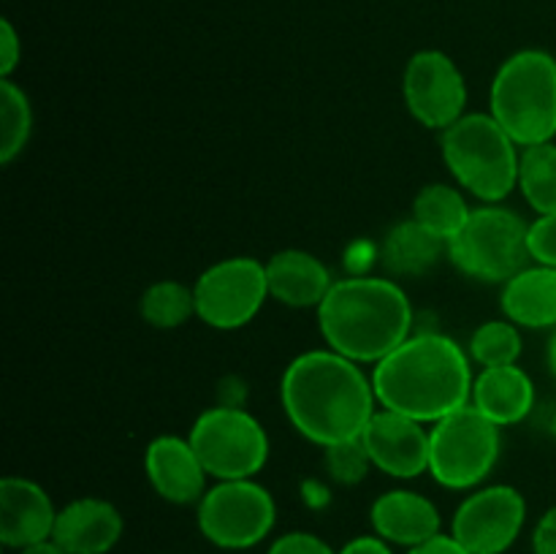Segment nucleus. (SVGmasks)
<instances>
[{
  "label": "nucleus",
  "instance_id": "f257e3e1",
  "mask_svg": "<svg viewBox=\"0 0 556 554\" xmlns=\"http://www.w3.org/2000/svg\"><path fill=\"white\" fill-rule=\"evenodd\" d=\"M280 400L293 429L320 449L362 438L378 413L372 375L331 348L299 353L288 364Z\"/></svg>",
  "mask_w": 556,
  "mask_h": 554
},
{
  "label": "nucleus",
  "instance_id": "f03ea898",
  "mask_svg": "<svg viewBox=\"0 0 556 554\" xmlns=\"http://www.w3.org/2000/svg\"><path fill=\"white\" fill-rule=\"evenodd\" d=\"M470 353L438 331L410 335L372 369L378 405L421 424H434L470 405Z\"/></svg>",
  "mask_w": 556,
  "mask_h": 554
},
{
  "label": "nucleus",
  "instance_id": "7ed1b4c3",
  "mask_svg": "<svg viewBox=\"0 0 556 554\" xmlns=\"http://www.w3.org/2000/svg\"><path fill=\"white\" fill-rule=\"evenodd\" d=\"M318 329L331 351L358 364H378L413 335V304L389 277L334 280L318 307Z\"/></svg>",
  "mask_w": 556,
  "mask_h": 554
},
{
  "label": "nucleus",
  "instance_id": "20e7f679",
  "mask_svg": "<svg viewBox=\"0 0 556 554\" xmlns=\"http://www.w3.org/2000/svg\"><path fill=\"white\" fill-rule=\"evenodd\" d=\"M489 114L519 147L556 136V58L546 49L510 54L492 79Z\"/></svg>",
  "mask_w": 556,
  "mask_h": 554
},
{
  "label": "nucleus",
  "instance_id": "39448f33",
  "mask_svg": "<svg viewBox=\"0 0 556 554\" xmlns=\"http://www.w3.org/2000/svg\"><path fill=\"white\" fill-rule=\"evenodd\" d=\"M443 161L456 185L486 204H500L519 188L521 147L492 114L472 112L443 130Z\"/></svg>",
  "mask_w": 556,
  "mask_h": 554
},
{
  "label": "nucleus",
  "instance_id": "423d86ee",
  "mask_svg": "<svg viewBox=\"0 0 556 554\" xmlns=\"http://www.w3.org/2000/svg\"><path fill=\"white\" fill-rule=\"evenodd\" d=\"M445 255L462 275L505 286L532 261L530 223L500 204L478 206L465 228L451 239Z\"/></svg>",
  "mask_w": 556,
  "mask_h": 554
},
{
  "label": "nucleus",
  "instance_id": "0eeeda50",
  "mask_svg": "<svg viewBox=\"0 0 556 554\" xmlns=\"http://www.w3.org/2000/svg\"><path fill=\"white\" fill-rule=\"evenodd\" d=\"M500 427L478 407L448 413L429 429V476L445 489H478L500 459Z\"/></svg>",
  "mask_w": 556,
  "mask_h": 554
},
{
  "label": "nucleus",
  "instance_id": "6e6552de",
  "mask_svg": "<svg viewBox=\"0 0 556 554\" xmlns=\"http://www.w3.org/2000/svg\"><path fill=\"white\" fill-rule=\"evenodd\" d=\"M201 465L217 481L255 478L269 459V435L253 413L233 405L206 407L190 427Z\"/></svg>",
  "mask_w": 556,
  "mask_h": 554
},
{
  "label": "nucleus",
  "instance_id": "1a4fd4ad",
  "mask_svg": "<svg viewBox=\"0 0 556 554\" xmlns=\"http://www.w3.org/2000/svg\"><path fill=\"white\" fill-rule=\"evenodd\" d=\"M195 521L212 546L244 552L275 530L277 505L269 489L255 478L217 481L195 505Z\"/></svg>",
  "mask_w": 556,
  "mask_h": 554
},
{
  "label": "nucleus",
  "instance_id": "9d476101",
  "mask_svg": "<svg viewBox=\"0 0 556 554\" xmlns=\"http://www.w3.org/2000/svg\"><path fill=\"white\" fill-rule=\"evenodd\" d=\"M195 318L220 331L248 326L269 299L266 264L250 255H231L206 266L193 286Z\"/></svg>",
  "mask_w": 556,
  "mask_h": 554
},
{
  "label": "nucleus",
  "instance_id": "9b49d317",
  "mask_svg": "<svg viewBox=\"0 0 556 554\" xmlns=\"http://www.w3.org/2000/svg\"><path fill=\"white\" fill-rule=\"evenodd\" d=\"M527 525V500L510 483L467 494L451 519V536L470 554H505Z\"/></svg>",
  "mask_w": 556,
  "mask_h": 554
},
{
  "label": "nucleus",
  "instance_id": "f8f14e48",
  "mask_svg": "<svg viewBox=\"0 0 556 554\" xmlns=\"http://www.w3.org/2000/svg\"><path fill=\"white\" fill-rule=\"evenodd\" d=\"M405 106L424 128L445 130L465 117L467 81L456 60L440 49L413 54L402 74Z\"/></svg>",
  "mask_w": 556,
  "mask_h": 554
},
{
  "label": "nucleus",
  "instance_id": "ddd939ff",
  "mask_svg": "<svg viewBox=\"0 0 556 554\" xmlns=\"http://www.w3.org/2000/svg\"><path fill=\"white\" fill-rule=\"evenodd\" d=\"M372 467L391 478H418L429 473V429L410 416L378 407L362 432Z\"/></svg>",
  "mask_w": 556,
  "mask_h": 554
},
{
  "label": "nucleus",
  "instance_id": "4468645a",
  "mask_svg": "<svg viewBox=\"0 0 556 554\" xmlns=\"http://www.w3.org/2000/svg\"><path fill=\"white\" fill-rule=\"evenodd\" d=\"M144 473L161 500L172 505H199L206 494V467L193 443L177 435H161L144 451Z\"/></svg>",
  "mask_w": 556,
  "mask_h": 554
},
{
  "label": "nucleus",
  "instance_id": "2eb2a0df",
  "mask_svg": "<svg viewBox=\"0 0 556 554\" xmlns=\"http://www.w3.org/2000/svg\"><path fill=\"white\" fill-rule=\"evenodd\" d=\"M58 511L41 483L22 476H5L0 481V541L16 552L49 541Z\"/></svg>",
  "mask_w": 556,
  "mask_h": 554
},
{
  "label": "nucleus",
  "instance_id": "dca6fc26",
  "mask_svg": "<svg viewBox=\"0 0 556 554\" xmlns=\"http://www.w3.org/2000/svg\"><path fill=\"white\" fill-rule=\"evenodd\" d=\"M125 532V519L103 498H76L58 511L52 541L68 554H109Z\"/></svg>",
  "mask_w": 556,
  "mask_h": 554
},
{
  "label": "nucleus",
  "instance_id": "f3484780",
  "mask_svg": "<svg viewBox=\"0 0 556 554\" xmlns=\"http://www.w3.org/2000/svg\"><path fill=\"white\" fill-rule=\"evenodd\" d=\"M369 521H372L375 536L389 541L391 546H421L440 536V508L421 492L413 489H391L375 498L369 508Z\"/></svg>",
  "mask_w": 556,
  "mask_h": 554
},
{
  "label": "nucleus",
  "instance_id": "a211bd4d",
  "mask_svg": "<svg viewBox=\"0 0 556 554\" xmlns=\"http://www.w3.org/2000/svg\"><path fill=\"white\" fill-rule=\"evenodd\" d=\"M266 282H269V297L286 307L318 310L334 286V277L318 255L288 248L266 261Z\"/></svg>",
  "mask_w": 556,
  "mask_h": 554
},
{
  "label": "nucleus",
  "instance_id": "6ab92c4d",
  "mask_svg": "<svg viewBox=\"0 0 556 554\" xmlns=\"http://www.w3.org/2000/svg\"><path fill=\"white\" fill-rule=\"evenodd\" d=\"M470 405L500 429L525 421L535 407V383L519 364L486 367L472 380Z\"/></svg>",
  "mask_w": 556,
  "mask_h": 554
},
{
  "label": "nucleus",
  "instance_id": "aec40b11",
  "mask_svg": "<svg viewBox=\"0 0 556 554\" xmlns=\"http://www.w3.org/2000/svg\"><path fill=\"white\" fill-rule=\"evenodd\" d=\"M500 307L519 329H556V269L532 264L503 286Z\"/></svg>",
  "mask_w": 556,
  "mask_h": 554
},
{
  "label": "nucleus",
  "instance_id": "412c9836",
  "mask_svg": "<svg viewBox=\"0 0 556 554\" xmlns=\"http://www.w3.org/2000/svg\"><path fill=\"white\" fill-rule=\"evenodd\" d=\"M448 244L432 231L421 226L418 221H402L386 234L383 244H380V264L386 272L400 277H421L432 269L445 255Z\"/></svg>",
  "mask_w": 556,
  "mask_h": 554
},
{
  "label": "nucleus",
  "instance_id": "4be33fe9",
  "mask_svg": "<svg viewBox=\"0 0 556 554\" xmlns=\"http://www.w3.org/2000/svg\"><path fill=\"white\" fill-rule=\"evenodd\" d=\"M470 215L472 210L467 206L465 196H462L454 185H424V188L418 190L416 199H413V221L421 223L427 231H432L434 237L443 239L445 244L465 228Z\"/></svg>",
  "mask_w": 556,
  "mask_h": 554
},
{
  "label": "nucleus",
  "instance_id": "5701e85b",
  "mask_svg": "<svg viewBox=\"0 0 556 554\" xmlns=\"http://www.w3.org/2000/svg\"><path fill=\"white\" fill-rule=\"evenodd\" d=\"M519 190L527 204L538 215H552L556 212V144L521 147L519 158Z\"/></svg>",
  "mask_w": 556,
  "mask_h": 554
},
{
  "label": "nucleus",
  "instance_id": "b1692460",
  "mask_svg": "<svg viewBox=\"0 0 556 554\" xmlns=\"http://www.w3.org/2000/svg\"><path fill=\"white\" fill-rule=\"evenodd\" d=\"M139 313L155 329H179L195 315V293L179 280H157L139 299Z\"/></svg>",
  "mask_w": 556,
  "mask_h": 554
},
{
  "label": "nucleus",
  "instance_id": "393cba45",
  "mask_svg": "<svg viewBox=\"0 0 556 554\" xmlns=\"http://www.w3.org/2000/svg\"><path fill=\"white\" fill-rule=\"evenodd\" d=\"M33 134V106L16 81L0 79V163L22 155Z\"/></svg>",
  "mask_w": 556,
  "mask_h": 554
},
{
  "label": "nucleus",
  "instance_id": "a878e982",
  "mask_svg": "<svg viewBox=\"0 0 556 554\" xmlns=\"http://www.w3.org/2000/svg\"><path fill=\"white\" fill-rule=\"evenodd\" d=\"M521 351H525L521 329L508 318L486 320L470 337V358L481 364V369L516 364Z\"/></svg>",
  "mask_w": 556,
  "mask_h": 554
},
{
  "label": "nucleus",
  "instance_id": "bb28decb",
  "mask_svg": "<svg viewBox=\"0 0 556 554\" xmlns=\"http://www.w3.org/2000/svg\"><path fill=\"white\" fill-rule=\"evenodd\" d=\"M326 456V473L334 478L342 487H356L367 478L369 467H372V459H369L367 449H364L362 438L348 440V443H337L324 449Z\"/></svg>",
  "mask_w": 556,
  "mask_h": 554
},
{
  "label": "nucleus",
  "instance_id": "cd10ccee",
  "mask_svg": "<svg viewBox=\"0 0 556 554\" xmlns=\"http://www.w3.org/2000/svg\"><path fill=\"white\" fill-rule=\"evenodd\" d=\"M530 255L535 264L556 269V212L538 215L530 223Z\"/></svg>",
  "mask_w": 556,
  "mask_h": 554
},
{
  "label": "nucleus",
  "instance_id": "c85d7f7f",
  "mask_svg": "<svg viewBox=\"0 0 556 554\" xmlns=\"http://www.w3.org/2000/svg\"><path fill=\"white\" fill-rule=\"evenodd\" d=\"M266 554H337V552L324 541V538L313 536V532L293 530L277 538Z\"/></svg>",
  "mask_w": 556,
  "mask_h": 554
},
{
  "label": "nucleus",
  "instance_id": "c756f323",
  "mask_svg": "<svg viewBox=\"0 0 556 554\" xmlns=\"http://www.w3.org/2000/svg\"><path fill=\"white\" fill-rule=\"evenodd\" d=\"M22 60V41L9 20L0 22V79H11Z\"/></svg>",
  "mask_w": 556,
  "mask_h": 554
},
{
  "label": "nucleus",
  "instance_id": "7c9ffc66",
  "mask_svg": "<svg viewBox=\"0 0 556 554\" xmlns=\"http://www.w3.org/2000/svg\"><path fill=\"white\" fill-rule=\"evenodd\" d=\"M532 554H556V505L538 519L532 530Z\"/></svg>",
  "mask_w": 556,
  "mask_h": 554
},
{
  "label": "nucleus",
  "instance_id": "2f4dec72",
  "mask_svg": "<svg viewBox=\"0 0 556 554\" xmlns=\"http://www.w3.org/2000/svg\"><path fill=\"white\" fill-rule=\"evenodd\" d=\"M337 554H394V549L380 536H358L348 541Z\"/></svg>",
  "mask_w": 556,
  "mask_h": 554
},
{
  "label": "nucleus",
  "instance_id": "473e14b6",
  "mask_svg": "<svg viewBox=\"0 0 556 554\" xmlns=\"http://www.w3.org/2000/svg\"><path fill=\"white\" fill-rule=\"evenodd\" d=\"M407 554H470L465 546H462L459 541H456L454 536H445V532H440V536H434L432 541L421 543V546H413L407 549Z\"/></svg>",
  "mask_w": 556,
  "mask_h": 554
},
{
  "label": "nucleus",
  "instance_id": "72a5a7b5",
  "mask_svg": "<svg viewBox=\"0 0 556 554\" xmlns=\"http://www.w3.org/2000/svg\"><path fill=\"white\" fill-rule=\"evenodd\" d=\"M16 554H68V552H65L63 546H58V543H54L52 538H49V541L36 543V546L20 549V552H16Z\"/></svg>",
  "mask_w": 556,
  "mask_h": 554
},
{
  "label": "nucleus",
  "instance_id": "f704fd0d",
  "mask_svg": "<svg viewBox=\"0 0 556 554\" xmlns=\"http://www.w3.org/2000/svg\"><path fill=\"white\" fill-rule=\"evenodd\" d=\"M548 367H552L556 378V329L552 331V340H548Z\"/></svg>",
  "mask_w": 556,
  "mask_h": 554
},
{
  "label": "nucleus",
  "instance_id": "c9c22d12",
  "mask_svg": "<svg viewBox=\"0 0 556 554\" xmlns=\"http://www.w3.org/2000/svg\"><path fill=\"white\" fill-rule=\"evenodd\" d=\"M548 432H552L554 438H556V413L552 416V424H548Z\"/></svg>",
  "mask_w": 556,
  "mask_h": 554
}]
</instances>
